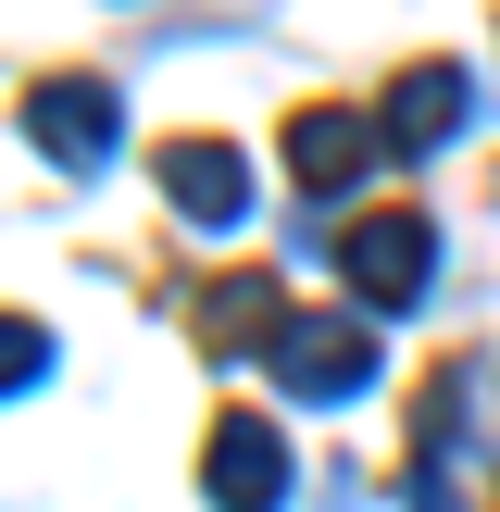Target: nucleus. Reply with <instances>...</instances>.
<instances>
[{
	"instance_id": "f257e3e1",
	"label": "nucleus",
	"mask_w": 500,
	"mask_h": 512,
	"mask_svg": "<svg viewBox=\"0 0 500 512\" xmlns=\"http://www.w3.org/2000/svg\"><path fill=\"white\" fill-rule=\"evenodd\" d=\"M263 375L288 400H313V413H350V400L375 388V325H350V313H288L263 338Z\"/></svg>"
},
{
	"instance_id": "f03ea898",
	"label": "nucleus",
	"mask_w": 500,
	"mask_h": 512,
	"mask_svg": "<svg viewBox=\"0 0 500 512\" xmlns=\"http://www.w3.org/2000/svg\"><path fill=\"white\" fill-rule=\"evenodd\" d=\"M338 275H350V313H413L425 275H438V225L425 213H350Z\"/></svg>"
},
{
	"instance_id": "7ed1b4c3",
	"label": "nucleus",
	"mask_w": 500,
	"mask_h": 512,
	"mask_svg": "<svg viewBox=\"0 0 500 512\" xmlns=\"http://www.w3.org/2000/svg\"><path fill=\"white\" fill-rule=\"evenodd\" d=\"M150 175H163V200L200 225V238L250 225V150H225V138H163V150H150Z\"/></svg>"
},
{
	"instance_id": "20e7f679",
	"label": "nucleus",
	"mask_w": 500,
	"mask_h": 512,
	"mask_svg": "<svg viewBox=\"0 0 500 512\" xmlns=\"http://www.w3.org/2000/svg\"><path fill=\"white\" fill-rule=\"evenodd\" d=\"M200 488H213V512H288V438L263 413H225L200 450Z\"/></svg>"
},
{
	"instance_id": "39448f33",
	"label": "nucleus",
	"mask_w": 500,
	"mask_h": 512,
	"mask_svg": "<svg viewBox=\"0 0 500 512\" xmlns=\"http://www.w3.org/2000/svg\"><path fill=\"white\" fill-rule=\"evenodd\" d=\"M25 125H38V150L63 175H100L125 150V125H113V88H100V75H50L38 100H25Z\"/></svg>"
},
{
	"instance_id": "423d86ee",
	"label": "nucleus",
	"mask_w": 500,
	"mask_h": 512,
	"mask_svg": "<svg viewBox=\"0 0 500 512\" xmlns=\"http://www.w3.org/2000/svg\"><path fill=\"white\" fill-rule=\"evenodd\" d=\"M375 150H388V125H363V113H338V100H325V113H288V175L313 200H338V188H363V163Z\"/></svg>"
},
{
	"instance_id": "0eeeda50",
	"label": "nucleus",
	"mask_w": 500,
	"mask_h": 512,
	"mask_svg": "<svg viewBox=\"0 0 500 512\" xmlns=\"http://www.w3.org/2000/svg\"><path fill=\"white\" fill-rule=\"evenodd\" d=\"M475 125V75L463 63H400L388 75V150H438Z\"/></svg>"
},
{
	"instance_id": "6e6552de",
	"label": "nucleus",
	"mask_w": 500,
	"mask_h": 512,
	"mask_svg": "<svg viewBox=\"0 0 500 512\" xmlns=\"http://www.w3.org/2000/svg\"><path fill=\"white\" fill-rule=\"evenodd\" d=\"M38 375H50V325L0 313V400H13V388H38Z\"/></svg>"
}]
</instances>
